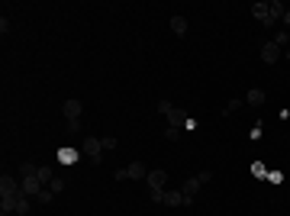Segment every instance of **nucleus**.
<instances>
[{"label":"nucleus","mask_w":290,"mask_h":216,"mask_svg":"<svg viewBox=\"0 0 290 216\" xmlns=\"http://www.w3.org/2000/svg\"><path fill=\"white\" fill-rule=\"evenodd\" d=\"M126 175L133 178V181H145V178H148V168L142 165V161H133V165L126 168Z\"/></svg>","instance_id":"9"},{"label":"nucleus","mask_w":290,"mask_h":216,"mask_svg":"<svg viewBox=\"0 0 290 216\" xmlns=\"http://www.w3.org/2000/svg\"><path fill=\"white\" fill-rule=\"evenodd\" d=\"M164 139H168V142H178V139H181V129L168 126V129H164Z\"/></svg>","instance_id":"18"},{"label":"nucleus","mask_w":290,"mask_h":216,"mask_svg":"<svg viewBox=\"0 0 290 216\" xmlns=\"http://www.w3.org/2000/svg\"><path fill=\"white\" fill-rule=\"evenodd\" d=\"M252 16H255L258 23H265V26H274V20H271V10H268L265 0H258V4L252 7Z\"/></svg>","instance_id":"8"},{"label":"nucleus","mask_w":290,"mask_h":216,"mask_svg":"<svg viewBox=\"0 0 290 216\" xmlns=\"http://www.w3.org/2000/svg\"><path fill=\"white\" fill-rule=\"evenodd\" d=\"M36 171H39V165H32V161H23V165H20V175L26 178V175H36Z\"/></svg>","instance_id":"17"},{"label":"nucleus","mask_w":290,"mask_h":216,"mask_svg":"<svg viewBox=\"0 0 290 216\" xmlns=\"http://www.w3.org/2000/svg\"><path fill=\"white\" fill-rule=\"evenodd\" d=\"M16 213H20V216H26V213H29V197H20V200H16Z\"/></svg>","instance_id":"15"},{"label":"nucleus","mask_w":290,"mask_h":216,"mask_svg":"<svg viewBox=\"0 0 290 216\" xmlns=\"http://www.w3.org/2000/svg\"><path fill=\"white\" fill-rule=\"evenodd\" d=\"M280 55H284V49L274 46V42H265V46H261V58H265V65L280 62Z\"/></svg>","instance_id":"5"},{"label":"nucleus","mask_w":290,"mask_h":216,"mask_svg":"<svg viewBox=\"0 0 290 216\" xmlns=\"http://www.w3.org/2000/svg\"><path fill=\"white\" fill-rule=\"evenodd\" d=\"M20 187H23V194H26V197H32V200H36V197L46 191V184H42L36 175H26V178L20 181Z\"/></svg>","instance_id":"3"},{"label":"nucleus","mask_w":290,"mask_h":216,"mask_svg":"<svg viewBox=\"0 0 290 216\" xmlns=\"http://www.w3.org/2000/svg\"><path fill=\"white\" fill-rule=\"evenodd\" d=\"M271 42H274V46H280V49H287V46H290V32H277Z\"/></svg>","instance_id":"16"},{"label":"nucleus","mask_w":290,"mask_h":216,"mask_svg":"<svg viewBox=\"0 0 290 216\" xmlns=\"http://www.w3.org/2000/svg\"><path fill=\"white\" fill-rule=\"evenodd\" d=\"M203 187V181H200V175H193V178H187L184 181V197H197V191Z\"/></svg>","instance_id":"10"},{"label":"nucleus","mask_w":290,"mask_h":216,"mask_svg":"<svg viewBox=\"0 0 290 216\" xmlns=\"http://www.w3.org/2000/svg\"><path fill=\"white\" fill-rule=\"evenodd\" d=\"M145 184L152 187V191H164V184H168V175H164L161 168H155V171H148V178H145Z\"/></svg>","instance_id":"6"},{"label":"nucleus","mask_w":290,"mask_h":216,"mask_svg":"<svg viewBox=\"0 0 290 216\" xmlns=\"http://www.w3.org/2000/svg\"><path fill=\"white\" fill-rule=\"evenodd\" d=\"M171 32L174 36H187V16H171Z\"/></svg>","instance_id":"11"},{"label":"nucleus","mask_w":290,"mask_h":216,"mask_svg":"<svg viewBox=\"0 0 290 216\" xmlns=\"http://www.w3.org/2000/svg\"><path fill=\"white\" fill-rule=\"evenodd\" d=\"M49 191H52V194H61V191H65V181H61V178H55V181L49 184Z\"/></svg>","instance_id":"19"},{"label":"nucleus","mask_w":290,"mask_h":216,"mask_svg":"<svg viewBox=\"0 0 290 216\" xmlns=\"http://www.w3.org/2000/svg\"><path fill=\"white\" fill-rule=\"evenodd\" d=\"M68 133H81V119H71V123H68Z\"/></svg>","instance_id":"23"},{"label":"nucleus","mask_w":290,"mask_h":216,"mask_svg":"<svg viewBox=\"0 0 290 216\" xmlns=\"http://www.w3.org/2000/svg\"><path fill=\"white\" fill-rule=\"evenodd\" d=\"M245 100H248L252 107H261V103H265V91H261V88H252L248 94H245Z\"/></svg>","instance_id":"13"},{"label":"nucleus","mask_w":290,"mask_h":216,"mask_svg":"<svg viewBox=\"0 0 290 216\" xmlns=\"http://www.w3.org/2000/svg\"><path fill=\"white\" fill-rule=\"evenodd\" d=\"M287 32H290V29H287Z\"/></svg>","instance_id":"26"},{"label":"nucleus","mask_w":290,"mask_h":216,"mask_svg":"<svg viewBox=\"0 0 290 216\" xmlns=\"http://www.w3.org/2000/svg\"><path fill=\"white\" fill-rule=\"evenodd\" d=\"M152 200L164 206H184L187 197H184V191H152Z\"/></svg>","instance_id":"1"},{"label":"nucleus","mask_w":290,"mask_h":216,"mask_svg":"<svg viewBox=\"0 0 290 216\" xmlns=\"http://www.w3.org/2000/svg\"><path fill=\"white\" fill-rule=\"evenodd\" d=\"M284 23H287V29H290V10H287V13H284Z\"/></svg>","instance_id":"24"},{"label":"nucleus","mask_w":290,"mask_h":216,"mask_svg":"<svg viewBox=\"0 0 290 216\" xmlns=\"http://www.w3.org/2000/svg\"><path fill=\"white\" fill-rule=\"evenodd\" d=\"M158 110H161V113H164V116H168V113H171V110H174V103H171V100H164V97H161V103H158Z\"/></svg>","instance_id":"21"},{"label":"nucleus","mask_w":290,"mask_h":216,"mask_svg":"<svg viewBox=\"0 0 290 216\" xmlns=\"http://www.w3.org/2000/svg\"><path fill=\"white\" fill-rule=\"evenodd\" d=\"M129 175H126V168H116V171H113V181H126Z\"/></svg>","instance_id":"22"},{"label":"nucleus","mask_w":290,"mask_h":216,"mask_svg":"<svg viewBox=\"0 0 290 216\" xmlns=\"http://www.w3.org/2000/svg\"><path fill=\"white\" fill-rule=\"evenodd\" d=\"M61 113L68 116V123H71V119H81V113H84V103L81 100H65V107H61Z\"/></svg>","instance_id":"7"},{"label":"nucleus","mask_w":290,"mask_h":216,"mask_svg":"<svg viewBox=\"0 0 290 216\" xmlns=\"http://www.w3.org/2000/svg\"><path fill=\"white\" fill-rule=\"evenodd\" d=\"M284 55H287V62H290V46H287V49H284Z\"/></svg>","instance_id":"25"},{"label":"nucleus","mask_w":290,"mask_h":216,"mask_svg":"<svg viewBox=\"0 0 290 216\" xmlns=\"http://www.w3.org/2000/svg\"><path fill=\"white\" fill-rule=\"evenodd\" d=\"M168 126H174V129H184V126H187V129H193V119H187V113H184V110H178V107H174L171 113H168Z\"/></svg>","instance_id":"4"},{"label":"nucleus","mask_w":290,"mask_h":216,"mask_svg":"<svg viewBox=\"0 0 290 216\" xmlns=\"http://www.w3.org/2000/svg\"><path fill=\"white\" fill-rule=\"evenodd\" d=\"M36 178H39V181H42V184H46V187H49V184H52V181H55V171H52L49 165H39V171H36Z\"/></svg>","instance_id":"14"},{"label":"nucleus","mask_w":290,"mask_h":216,"mask_svg":"<svg viewBox=\"0 0 290 216\" xmlns=\"http://www.w3.org/2000/svg\"><path fill=\"white\" fill-rule=\"evenodd\" d=\"M52 197H55V194H52V191H49V187H46V191H42V194L36 197V203H52Z\"/></svg>","instance_id":"20"},{"label":"nucleus","mask_w":290,"mask_h":216,"mask_svg":"<svg viewBox=\"0 0 290 216\" xmlns=\"http://www.w3.org/2000/svg\"><path fill=\"white\" fill-rule=\"evenodd\" d=\"M268 10H271V20H284V13H287V7L280 4V0H268Z\"/></svg>","instance_id":"12"},{"label":"nucleus","mask_w":290,"mask_h":216,"mask_svg":"<svg viewBox=\"0 0 290 216\" xmlns=\"http://www.w3.org/2000/svg\"><path fill=\"white\" fill-rule=\"evenodd\" d=\"M81 152L94 161V165H100V161H103V142L94 139V136H87V139L81 142Z\"/></svg>","instance_id":"2"}]
</instances>
